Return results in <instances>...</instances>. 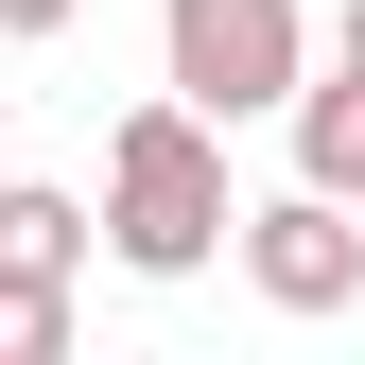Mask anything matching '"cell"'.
I'll use <instances>...</instances> for the list:
<instances>
[{
	"instance_id": "7",
	"label": "cell",
	"mask_w": 365,
	"mask_h": 365,
	"mask_svg": "<svg viewBox=\"0 0 365 365\" xmlns=\"http://www.w3.org/2000/svg\"><path fill=\"white\" fill-rule=\"evenodd\" d=\"M87 18V0H0V35H70Z\"/></svg>"
},
{
	"instance_id": "2",
	"label": "cell",
	"mask_w": 365,
	"mask_h": 365,
	"mask_svg": "<svg viewBox=\"0 0 365 365\" xmlns=\"http://www.w3.org/2000/svg\"><path fill=\"white\" fill-rule=\"evenodd\" d=\"M296 53H313L296 0H157V70H174V105H209V122H279Z\"/></svg>"
},
{
	"instance_id": "5",
	"label": "cell",
	"mask_w": 365,
	"mask_h": 365,
	"mask_svg": "<svg viewBox=\"0 0 365 365\" xmlns=\"http://www.w3.org/2000/svg\"><path fill=\"white\" fill-rule=\"evenodd\" d=\"M0 279H87V209L35 192V174H0Z\"/></svg>"
},
{
	"instance_id": "4",
	"label": "cell",
	"mask_w": 365,
	"mask_h": 365,
	"mask_svg": "<svg viewBox=\"0 0 365 365\" xmlns=\"http://www.w3.org/2000/svg\"><path fill=\"white\" fill-rule=\"evenodd\" d=\"M279 122H296V174H313V192H348V209H365V70H331V87L296 70V105H279Z\"/></svg>"
},
{
	"instance_id": "3",
	"label": "cell",
	"mask_w": 365,
	"mask_h": 365,
	"mask_svg": "<svg viewBox=\"0 0 365 365\" xmlns=\"http://www.w3.org/2000/svg\"><path fill=\"white\" fill-rule=\"evenodd\" d=\"M244 279H261V313H296V331H313V313H348V296H365V226H348V192H313V174H296V192H261V209H244Z\"/></svg>"
},
{
	"instance_id": "8",
	"label": "cell",
	"mask_w": 365,
	"mask_h": 365,
	"mask_svg": "<svg viewBox=\"0 0 365 365\" xmlns=\"http://www.w3.org/2000/svg\"><path fill=\"white\" fill-rule=\"evenodd\" d=\"M331 53H348V70H365V0H348V35H331Z\"/></svg>"
},
{
	"instance_id": "6",
	"label": "cell",
	"mask_w": 365,
	"mask_h": 365,
	"mask_svg": "<svg viewBox=\"0 0 365 365\" xmlns=\"http://www.w3.org/2000/svg\"><path fill=\"white\" fill-rule=\"evenodd\" d=\"M70 348V279H0V365H53Z\"/></svg>"
},
{
	"instance_id": "1",
	"label": "cell",
	"mask_w": 365,
	"mask_h": 365,
	"mask_svg": "<svg viewBox=\"0 0 365 365\" xmlns=\"http://www.w3.org/2000/svg\"><path fill=\"white\" fill-rule=\"evenodd\" d=\"M226 244H244V209H226V122L209 105H122V140H105V261L122 279H209Z\"/></svg>"
}]
</instances>
